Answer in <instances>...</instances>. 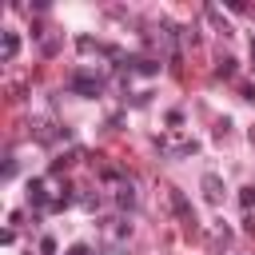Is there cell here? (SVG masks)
Masks as SVG:
<instances>
[{
	"label": "cell",
	"instance_id": "cell-1",
	"mask_svg": "<svg viewBox=\"0 0 255 255\" xmlns=\"http://www.w3.org/2000/svg\"><path fill=\"white\" fill-rule=\"evenodd\" d=\"M68 88L72 92H80V96H100V76H92V72H72V80H68Z\"/></svg>",
	"mask_w": 255,
	"mask_h": 255
},
{
	"label": "cell",
	"instance_id": "cell-2",
	"mask_svg": "<svg viewBox=\"0 0 255 255\" xmlns=\"http://www.w3.org/2000/svg\"><path fill=\"white\" fill-rule=\"evenodd\" d=\"M171 203H175V211H179V219H183V223H195V211L187 207V199H183L179 191H171Z\"/></svg>",
	"mask_w": 255,
	"mask_h": 255
},
{
	"label": "cell",
	"instance_id": "cell-3",
	"mask_svg": "<svg viewBox=\"0 0 255 255\" xmlns=\"http://www.w3.org/2000/svg\"><path fill=\"white\" fill-rule=\"evenodd\" d=\"M203 191H207V199H219V195H223L219 175H211V171H207V175H203Z\"/></svg>",
	"mask_w": 255,
	"mask_h": 255
},
{
	"label": "cell",
	"instance_id": "cell-4",
	"mask_svg": "<svg viewBox=\"0 0 255 255\" xmlns=\"http://www.w3.org/2000/svg\"><path fill=\"white\" fill-rule=\"evenodd\" d=\"M16 52H20V36L16 32H4V60H12Z\"/></svg>",
	"mask_w": 255,
	"mask_h": 255
},
{
	"label": "cell",
	"instance_id": "cell-5",
	"mask_svg": "<svg viewBox=\"0 0 255 255\" xmlns=\"http://www.w3.org/2000/svg\"><path fill=\"white\" fill-rule=\"evenodd\" d=\"M124 207H135V191H131V183H120V195H116Z\"/></svg>",
	"mask_w": 255,
	"mask_h": 255
},
{
	"label": "cell",
	"instance_id": "cell-6",
	"mask_svg": "<svg viewBox=\"0 0 255 255\" xmlns=\"http://www.w3.org/2000/svg\"><path fill=\"white\" fill-rule=\"evenodd\" d=\"M239 203L251 211V207H255V187H243V191H239Z\"/></svg>",
	"mask_w": 255,
	"mask_h": 255
},
{
	"label": "cell",
	"instance_id": "cell-7",
	"mask_svg": "<svg viewBox=\"0 0 255 255\" xmlns=\"http://www.w3.org/2000/svg\"><path fill=\"white\" fill-rule=\"evenodd\" d=\"M219 76H235V60H219Z\"/></svg>",
	"mask_w": 255,
	"mask_h": 255
},
{
	"label": "cell",
	"instance_id": "cell-8",
	"mask_svg": "<svg viewBox=\"0 0 255 255\" xmlns=\"http://www.w3.org/2000/svg\"><path fill=\"white\" fill-rule=\"evenodd\" d=\"M251 56H255V48H251Z\"/></svg>",
	"mask_w": 255,
	"mask_h": 255
}]
</instances>
